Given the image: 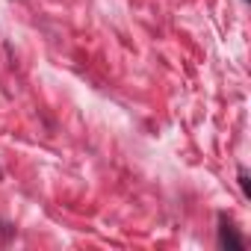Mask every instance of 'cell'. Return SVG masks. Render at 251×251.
I'll use <instances>...</instances> for the list:
<instances>
[{
    "instance_id": "cell-1",
    "label": "cell",
    "mask_w": 251,
    "mask_h": 251,
    "mask_svg": "<svg viewBox=\"0 0 251 251\" xmlns=\"http://www.w3.org/2000/svg\"><path fill=\"white\" fill-rule=\"evenodd\" d=\"M219 248H225V251H242L245 248V239L236 233L233 222L225 213L219 216Z\"/></svg>"
},
{
    "instance_id": "cell-2",
    "label": "cell",
    "mask_w": 251,
    "mask_h": 251,
    "mask_svg": "<svg viewBox=\"0 0 251 251\" xmlns=\"http://www.w3.org/2000/svg\"><path fill=\"white\" fill-rule=\"evenodd\" d=\"M239 189H242V195H245V198H251V186H248V169H245V166H239Z\"/></svg>"
}]
</instances>
